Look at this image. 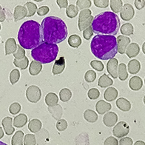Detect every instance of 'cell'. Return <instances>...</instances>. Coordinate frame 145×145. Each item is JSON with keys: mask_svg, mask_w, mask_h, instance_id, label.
Listing matches in <instances>:
<instances>
[{"mask_svg": "<svg viewBox=\"0 0 145 145\" xmlns=\"http://www.w3.org/2000/svg\"><path fill=\"white\" fill-rule=\"evenodd\" d=\"M56 3L60 8H67L68 5V1L67 0H57Z\"/></svg>", "mask_w": 145, "mask_h": 145, "instance_id": "54", "label": "cell"}, {"mask_svg": "<svg viewBox=\"0 0 145 145\" xmlns=\"http://www.w3.org/2000/svg\"><path fill=\"white\" fill-rule=\"evenodd\" d=\"M59 101V98L57 95L54 93H49L45 96V103L48 107H52L57 105Z\"/></svg>", "mask_w": 145, "mask_h": 145, "instance_id": "28", "label": "cell"}, {"mask_svg": "<svg viewBox=\"0 0 145 145\" xmlns=\"http://www.w3.org/2000/svg\"><path fill=\"white\" fill-rule=\"evenodd\" d=\"M140 52V48L139 46L138 45V44L133 42L131 44H130L127 46V48L126 49V54L129 58H133L136 57V56L138 55Z\"/></svg>", "mask_w": 145, "mask_h": 145, "instance_id": "20", "label": "cell"}, {"mask_svg": "<svg viewBox=\"0 0 145 145\" xmlns=\"http://www.w3.org/2000/svg\"><path fill=\"white\" fill-rule=\"evenodd\" d=\"M27 122V116L24 113L18 115L14 119V126L16 128H22Z\"/></svg>", "mask_w": 145, "mask_h": 145, "instance_id": "22", "label": "cell"}, {"mask_svg": "<svg viewBox=\"0 0 145 145\" xmlns=\"http://www.w3.org/2000/svg\"><path fill=\"white\" fill-rule=\"evenodd\" d=\"M42 70V65L36 61H32L30 67H29V72L32 76L38 75Z\"/></svg>", "mask_w": 145, "mask_h": 145, "instance_id": "26", "label": "cell"}, {"mask_svg": "<svg viewBox=\"0 0 145 145\" xmlns=\"http://www.w3.org/2000/svg\"><path fill=\"white\" fill-rule=\"evenodd\" d=\"M118 61L116 59L112 58L107 64V71L111 76L114 78H118Z\"/></svg>", "mask_w": 145, "mask_h": 145, "instance_id": "10", "label": "cell"}, {"mask_svg": "<svg viewBox=\"0 0 145 145\" xmlns=\"http://www.w3.org/2000/svg\"><path fill=\"white\" fill-rule=\"evenodd\" d=\"M59 97H60L61 101L67 102L72 97V93L67 88H63L59 92Z\"/></svg>", "mask_w": 145, "mask_h": 145, "instance_id": "34", "label": "cell"}, {"mask_svg": "<svg viewBox=\"0 0 145 145\" xmlns=\"http://www.w3.org/2000/svg\"><path fill=\"white\" fill-rule=\"evenodd\" d=\"M92 2L90 0H78L76 1V6L79 10H85L91 7Z\"/></svg>", "mask_w": 145, "mask_h": 145, "instance_id": "40", "label": "cell"}, {"mask_svg": "<svg viewBox=\"0 0 145 145\" xmlns=\"http://www.w3.org/2000/svg\"><path fill=\"white\" fill-rule=\"evenodd\" d=\"M135 6L138 10H141L144 8L145 1L144 0H136L135 1Z\"/></svg>", "mask_w": 145, "mask_h": 145, "instance_id": "53", "label": "cell"}, {"mask_svg": "<svg viewBox=\"0 0 145 145\" xmlns=\"http://www.w3.org/2000/svg\"><path fill=\"white\" fill-rule=\"evenodd\" d=\"M5 19H6L5 14L4 10H3V9H2V6L0 5V22H5Z\"/></svg>", "mask_w": 145, "mask_h": 145, "instance_id": "55", "label": "cell"}, {"mask_svg": "<svg viewBox=\"0 0 145 145\" xmlns=\"http://www.w3.org/2000/svg\"><path fill=\"white\" fill-rule=\"evenodd\" d=\"M59 50V47L56 44L43 42L31 50V57L41 64H48L56 59Z\"/></svg>", "mask_w": 145, "mask_h": 145, "instance_id": "5", "label": "cell"}, {"mask_svg": "<svg viewBox=\"0 0 145 145\" xmlns=\"http://www.w3.org/2000/svg\"><path fill=\"white\" fill-rule=\"evenodd\" d=\"M118 90L115 88L110 87V88H108L107 90H105V93H104V98L107 101H113L115 99H116L117 97H118Z\"/></svg>", "mask_w": 145, "mask_h": 145, "instance_id": "21", "label": "cell"}, {"mask_svg": "<svg viewBox=\"0 0 145 145\" xmlns=\"http://www.w3.org/2000/svg\"><path fill=\"white\" fill-rule=\"evenodd\" d=\"M21 105L17 102H14L10 105L9 112L12 115H16L21 111Z\"/></svg>", "mask_w": 145, "mask_h": 145, "instance_id": "43", "label": "cell"}, {"mask_svg": "<svg viewBox=\"0 0 145 145\" xmlns=\"http://www.w3.org/2000/svg\"><path fill=\"white\" fill-rule=\"evenodd\" d=\"M78 14V8L75 5H70L66 10L67 16L71 19L75 18Z\"/></svg>", "mask_w": 145, "mask_h": 145, "instance_id": "35", "label": "cell"}, {"mask_svg": "<svg viewBox=\"0 0 145 145\" xmlns=\"http://www.w3.org/2000/svg\"><path fill=\"white\" fill-rule=\"evenodd\" d=\"M56 128L59 131H65L67 128V122L65 119H59L56 123Z\"/></svg>", "mask_w": 145, "mask_h": 145, "instance_id": "47", "label": "cell"}, {"mask_svg": "<svg viewBox=\"0 0 145 145\" xmlns=\"http://www.w3.org/2000/svg\"><path fill=\"white\" fill-rule=\"evenodd\" d=\"M110 6L111 10L115 14L120 13L123 7V2L121 0H110Z\"/></svg>", "mask_w": 145, "mask_h": 145, "instance_id": "33", "label": "cell"}, {"mask_svg": "<svg viewBox=\"0 0 145 145\" xmlns=\"http://www.w3.org/2000/svg\"><path fill=\"white\" fill-rule=\"evenodd\" d=\"M12 124H13V118H10V117H5L2 121L3 129H4L5 133L8 136L12 135V134L14 133V132L15 131V128H14Z\"/></svg>", "mask_w": 145, "mask_h": 145, "instance_id": "14", "label": "cell"}, {"mask_svg": "<svg viewBox=\"0 0 145 145\" xmlns=\"http://www.w3.org/2000/svg\"><path fill=\"white\" fill-rule=\"evenodd\" d=\"M26 97L31 103H37L42 97V91L40 88L36 85L28 87L26 90Z\"/></svg>", "mask_w": 145, "mask_h": 145, "instance_id": "7", "label": "cell"}, {"mask_svg": "<svg viewBox=\"0 0 145 145\" xmlns=\"http://www.w3.org/2000/svg\"><path fill=\"white\" fill-rule=\"evenodd\" d=\"M14 56L15 57L16 59H18V60H21L23 59L25 57V49L21 47V46L17 45V49H16V51L14 54Z\"/></svg>", "mask_w": 145, "mask_h": 145, "instance_id": "42", "label": "cell"}, {"mask_svg": "<svg viewBox=\"0 0 145 145\" xmlns=\"http://www.w3.org/2000/svg\"><path fill=\"white\" fill-rule=\"evenodd\" d=\"M42 124L41 121L37 118H33L31 120L28 124L29 130L32 133H38L42 129Z\"/></svg>", "mask_w": 145, "mask_h": 145, "instance_id": "25", "label": "cell"}, {"mask_svg": "<svg viewBox=\"0 0 145 145\" xmlns=\"http://www.w3.org/2000/svg\"><path fill=\"white\" fill-rule=\"evenodd\" d=\"M93 31L92 29L91 26L88 27V28L85 29L84 31H83V36H84V39L86 40H90V38H91L93 35Z\"/></svg>", "mask_w": 145, "mask_h": 145, "instance_id": "49", "label": "cell"}, {"mask_svg": "<svg viewBox=\"0 0 145 145\" xmlns=\"http://www.w3.org/2000/svg\"><path fill=\"white\" fill-rule=\"evenodd\" d=\"M93 3L98 8H105L108 6L110 1L109 0H94Z\"/></svg>", "mask_w": 145, "mask_h": 145, "instance_id": "48", "label": "cell"}, {"mask_svg": "<svg viewBox=\"0 0 145 145\" xmlns=\"http://www.w3.org/2000/svg\"><path fill=\"white\" fill-rule=\"evenodd\" d=\"M19 45L24 49L33 50L43 43V31L40 24L34 20L23 23L18 32Z\"/></svg>", "mask_w": 145, "mask_h": 145, "instance_id": "1", "label": "cell"}, {"mask_svg": "<svg viewBox=\"0 0 145 145\" xmlns=\"http://www.w3.org/2000/svg\"><path fill=\"white\" fill-rule=\"evenodd\" d=\"M142 51H143L144 54H145V42H144L143 45H142Z\"/></svg>", "mask_w": 145, "mask_h": 145, "instance_id": "58", "label": "cell"}, {"mask_svg": "<svg viewBox=\"0 0 145 145\" xmlns=\"http://www.w3.org/2000/svg\"><path fill=\"white\" fill-rule=\"evenodd\" d=\"M118 77L121 81H125L128 78V72L125 64L121 63L118 67Z\"/></svg>", "mask_w": 145, "mask_h": 145, "instance_id": "32", "label": "cell"}, {"mask_svg": "<svg viewBox=\"0 0 145 145\" xmlns=\"http://www.w3.org/2000/svg\"><path fill=\"white\" fill-rule=\"evenodd\" d=\"M134 32V27L132 24L130 23H126L121 26V33L123 35H126V36H130V35L133 34Z\"/></svg>", "mask_w": 145, "mask_h": 145, "instance_id": "37", "label": "cell"}, {"mask_svg": "<svg viewBox=\"0 0 145 145\" xmlns=\"http://www.w3.org/2000/svg\"><path fill=\"white\" fill-rule=\"evenodd\" d=\"M65 68V59L64 56H61L55 61V63H54L53 69H52V72L54 75H59L63 72Z\"/></svg>", "mask_w": 145, "mask_h": 145, "instance_id": "13", "label": "cell"}, {"mask_svg": "<svg viewBox=\"0 0 145 145\" xmlns=\"http://www.w3.org/2000/svg\"><path fill=\"white\" fill-rule=\"evenodd\" d=\"M48 110L51 114L52 117L58 121L61 119L62 114H63V108L61 105H58V104L54 106H52V107H48Z\"/></svg>", "mask_w": 145, "mask_h": 145, "instance_id": "16", "label": "cell"}, {"mask_svg": "<svg viewBox=\"0 0 145 145\" xmlns=\"http://www.w3.org/2000/svg\"><path fill=\"white\" fill-rule=\"evenodd\" d=\"M134 15H135V10L133 7L129 3L124 4L120 12L121 18L124 21H130L134 17Z\"/></svg>", "mask_w": 145, "mask_h": 145, "instance_id": "9", "label": "cell"}, {"mask_svg": "<svg viewBox=\"0 0 145 145\" xmlns=\"http://www.w3.org/2000/svg\"><path fill=\"white\" fill-rule=\"evenodd\" d=\"M130 132V126L125 121H120L114 127L113 133L116 137L122 138L126 136Z\"/></svg>", "mask_w": 145, "mask_h": 145, "instance_id": "8", "label": "cell"}, {"mask_svg": "<svg viewBox=\"0 0 145 145\" xmlns=\"http://www.w3.org/2000/svg\"><path fill=\"white\" fill-rule=\"evenodd\" d=\"M118 121V116L113 112H108L103 117V122L105 126L108 127H114V125Z\"/></svg>", "mask_w": 145, "mask_h": 145, "instance_id": "12", "label": "cell"}, {"mask_svg": "<svg viewBox=\"0 0 145 145\" xmlns=\"http://www.w3.org/2000/svg\"><path fill=\"white\" fill-rule=\"evenodd\" d=\"M20 78V72L18 69H14L10 73V82L12 84H16Z\"/></svg>", "mask_w": 145, "mask_h": 145, "instance_id": "39", "label": "cell"}, {"mask_svg": "<svg viewBox=\"0 0 145 145\" xmlns=\"http://www.w3.org/2000/svg\"><path fill=\"white\" fill-rule=\"evenodd\" d=\"M0 145H8V144L4 143V142H2V141H0Z\"/></svg>", "mask_w": 145, "mask_h": 145, "instance_id": "59", "label": "cell"}, {"mask_svg": "<svg viewBox=\"0 0 145 145\" xmlns=\"http://www.w3.org/2000/svg\"><path fill=\"white\" fill-rule=\"evenodd\" d=\"M24 6L26 8V9L27 10V17L33 16L36 14V12L37 11V5L36 4H34L33 2H28L27 3H25Z\"/></svg>", "mask_w": 145, "mask_h": 145, "instance_id": "36", "label": "cell"}, {"mask_svg": "<svg viewBox=\"0 0 145 145\" xmlns=\"http://www.w3.org/2000/svg\"><path fill=\"white\" fill-rule=\"evenodd\" d=\"M133 139L129 137L122 138L118 142L119 145H133Z\"/></svg>", "mask_w": 145, "mask_h": 145, "instance_id": "52", "label": "cell"}, {"mask_svg": "<svg viewBox=\"0 0 145 145\" xmlns=\"http://www.w3.org/2000/svg\"><path fill=\"white\" fill-rule=\"evenodd\" d=\"M49 11H50V8H48V6H42L37 10V14L39 16H42L47 15Z\"/></svg>", "mask_w": 145, "mask_h": 145, "instance_id": "50", "label": "cell"}, {"mask_svg": "<svg viewBox=\"0 0 145 145\" xmlns=\"http://www.w3.org/2000/svg\"><path fill=\"white\" fill-rule=\"evenodd\" d=\"M24 144L25 145H36V139L33 134H27L24 137Z\"/></svg>", "mask_w": 145, "mask_h": 145, "instance_id": "41", "label": "cell"}, {"mask_svg": "<svg viewBox=\"0 0 145 145\" xmlns=\"http://www.w3.org/2000/svg\"><path fill=\"white\" fill-rule=\"evenodd\" d=\"M14 64L16 67H19L21 70H25L28 66L29 64V60L26 56L23 59L21 60H18V59H14Z\"/></svg>", "mask_w": 145, "mask_h": 145, "instance_id": "38", "label": "cell"}, {"mask_svg": "<svg viewBox=\"0 0 145 145\" xmlns=\"http://www.w3.org/2000/svg\"><path fill=\"white\" fill-rule=\"evenodd\" d=\"M90 65L93 68L95 69V71H99V72L103 71L104 67H105L103 63L100 61H97V60H93L90 62Z\"/></svg>", "mask_w": 145, "mask_h": 145, "instance_id": "46", "label": "cell"}, {"mask_svg": "<svg viewBox=\"0 0 145 145\" xmlns=\"http://www.w3.org/2000/svg\"><path fill=\"white\" fill-rule=\"evenodd\" d=\"M143 86V81L139 76H133L129 81V87L132 90L138 91Z\"/></svg>", "mask_w": 145, "mask_h": 145, "instance_id": "18", "label": "cell"}, {"mask_svg": "<svg viewBox=\"0 0 145 145\" xmlns=\"http://www.w3.org/2000/svg\"><path fill=\"white\" fill-rule=\"evenodd\" d=\"M90 50L95 57L101 60L114 58L118 53L117 39L114 36L96 35L91 41Z\"/></svg>", "mask_w": 145, "mask_h": 145, "instance_id": "3", "label": "cell"}, {"mask_svg": "<svg viewBox=\"0 0 145 145\" xmlns=\"http://www.w3.org/2000/svg\"><path fill=\"white\" fill-rule=\"evenodd\" d=\"M44 40L50 44H59L67 39L68 31L67 25L63 19L50 16L45 17L42 22Z\"/></svg>", "mask_w": 145, "mask_h": 145, "instance_id": "2", "label": "cell"}, {"mask_svg": "<svg viewBox=\"0 0 145 145\" xmlns=\"http://www.w3.org/2000/svg\"><path fill=\"white\" fill-rule=\"evenodd\" d=\"M68 44L71 48H78L82 44V39L78 35H71L68 39Z\"/></svg>", "mask_w": 145, "mask_h": 145, "instance_id": "31", "label": "cell"}, {"mask_svg": "<svg viewBox=\"0 0 145 145\" xmlns=\"http://www.w3.org/2000/svg\"><path fill=\"white\" fill-rule=\"evenodd\" d=\"M96 76H97V74L95 71H88L84 75V79L88 82H93L95 80Z\"/></svg>", "mask_w": 145, "mask_h": 145, "instance_id": "44", "label": "cell"}, {"mask_svg": "<svg viewBox=\"0 0 145 145\" xmlns=\"http://www.w3.org/2000/svg\"><path fill=\"white\" fill-rule=\"evenodd\" d=\"M0 31H1V25H0Z\"/></svg>", "mask_w": 145, "mask_h": 145, "instance_id": "61", "label": "cell"}, {"mask_svg": "<svg viewBox=\"0 0 145 145\" xmlns=\"http://www.w3.org/2000/svg\"><path fill=\"white\" fill-rule=\"evenodd\" d=\"M27 15V10L25 6L17 5L14 9V21L18 22L26 17Z\"/></svg>", "mask_w": 145, "mask_h": 145, "instance_id": "15", "label": "cell"}, {"mask_svg": "<svg viewBox=\"0 0 145 145\" xmlns=\"http://www.w3.org/2000/svg\"><path fill=\"white\" fill-rule=\"evenodd\" d=\"M5 55L14 54L17 49V44L14 38H10L5 42Z\"/></svg>", "mask_w": 145, "mask_h": 145, "instance_id": "19", "label": "cell"}, {"mask_svg": "<svg viewBox=\"0 0 145 145\" xmlns=\"http://www.w3.org/2000/svg\"><path fill=\"white\" fill-rule=\"evenodd\" d=\"M3 136H4V131H3V130H2V128L0 127V139L2 138Z\"/></svg>", "mask_w": 145, "mask_h": 145, "instance_id": "57", "label": "cell"}, {"mask_svg": "<svg viewBox=\"0 0 145 145\" xmlns=\"http://www.w3.org/2000/svg\"><path fill=\"white\" fill-rule=\"evenodd\" d=\"M141 70V64L136 59H133L128 63V71L131 74H137Z\"/></svg>", "mask_w": 145, "mask_h": 145, "instance_id": "24", "label": "cell"}, {"mask_svg": "<svg viewBox=\"0 0 145 145\" xmlns=\"http://www.w3.org/2000/svg\"><path fill=\"white\" fill-rule=\"evenodd\" d=\"M100 92L97 88H91L88 93V96L90 99L94 100L99 97Z\"/></svg>", "mask_w": 145, "mask_h": 145, "instance_id": "45", "label": "cell"}, {"mask_svg": "<svg viewBox=\"0 0 145 145\" xmlns=\"http://www.w3.org/2000/svg\"><path fill=\"white\" fill-rule=\"evenodd\" d=\"M113 81L106 74L102 75L99 79L98 85L101 88H108V87L113 85Z\"/></svg>", "mask_w": 145, "mask_h": 145, "instance_id": "27", "label": "cell"}, {"mask_svg": "<svg viewBox=\"0 0 145 145\" xmlns=\"http://www.w3.org/2000/svg\"><path fill=\"white\" fill-rule=\"evenodd\" d=\"M84 118L88 122L94 123L98 120L99 116L95 111L92 110H87L84 111Z\"/></svg>", "mask_w": 145, "mask_h": 145, "instance_id": "29", "label": "cell"}, {"mask_svg": "<svg viewBox=\"0 0 145 145\" xmlns=\"http://www.w3.org/2000/svg\"><path fill=\"white\" fill-rule=\"evenodd\" d=\"M104 145H118V141L116 138L110 136L104 142Z\"/></svg>", "mask_w": 145, "mask_h": 145, "instance_id": "51", "label": "cell"}, {"mask_svg": "<svg viewBox=\"0 0 145 145\" xmlns=\"http://www.w3.org/2000/svg\"><path fill=\"white\" fill-rule=\"evenodd\" d=\"M116 106L120 110L127 112L131 109V104L124 98H119L116 101Z\"/></svg>", "mask_w": 145, "mask_h": 145, "instance_id": "23", "label": "cell"}, {"mask_svg": "<svg viewBox=\"0 0 145 145\" xmlns=\"http://www.w3.org/2000/svg\"><path fill=\"white\" fill-rule=\"evenodd\" d=\"M134 145H145V142L143 141H137Z\"/></svg>", "mask_w": 145, "mask_h": 145, "instance_id": "56", "label": "cell"}, {"mask_svg": "<svg viewBox=\"0 0 145 145\" xmlns=\"http://www.w3.org/2000/svg\"><path fill=\"white\" fill-rule=\"evenodd\" d=\"M24 133L21 130H19L12 137L11 145H23L24 142Z\"/></svg>", "mask_w": 145, "mask_h": 145, "instance_id": "30", "label": "cell"}, {"mask_svg": "<svg viewBox=\"0 0 145 145\" xmlns=\"http://www.w3.org/2000/svg\"><path fill=\"white\" fill-rule=\"evenodd\" d=\"M144 84H145V78H144Z\"/></svg>", "mask_w": 145, "mask_h": 145, "instance_id": "62", "label": "cell"}, {"mask_svg": "<svg viewBox=\"0 0 145 145\" xmlns=\"http://www.w3.org/2000/svg\"><path fill=\"white\" fill-rule=\"evenodd\" d=\"M116 39L118 43V52L120 54H125L127 48L130 43V39L124 36H118Z\"/></svg>", "mask_w": 145, "mask_h": 145, "instance_id": "11", "label": "cell"}, {"mask_svg": "<svg viewBox=\"0 0 145 145\" xmlns=\"http://www.w3.org/2000/svg\"><path fill=\"white\" fill-rule=\"evenodd\" d=\"M91 27L93 33L98 35L115 36L120 28V19L113 12H102L93 18Z\"/></svg>", "mask_w": 145, "mask_h": 145, "instance_id": "4", "label": "cell"}, {"mask_svg": "<svg viewBox=\"0 0 145 145\" xmlns=\"http://www.w3.org/2000/svg\"><path fill=\"white\" fill-rule=\"evenodd\" d=\"M144 105H145V95L144 96Z\"/></svg>", "mask_w": 145, "mask_h": 145, "instance_id": "60", "label": "cell"}, {"mask_svg": "<svg viewBox=\"0 0 145 145\" xmlns=\"http://www.w3.org/2000/svg\"><path fill=\"white\" fill-rule=\"evenodd\" d=\"M93 20L92 11L89 9L82 10L78 16V26L80 31H84L85 29L90 27Z\"/></svg>", "mask_w": 145, "mask_h": 145, "instance_id": "6", "label": "cell"}, {"mask_svg": "<svg viewBox=\"0 0 145 145\" xmlns=\"http://www.w3.org/2000/svg\"><path fill=\"white\" fill-rule=\"evenodd\" d=\"M111 108H112V106H111L110 104L104 101V100H100L95 105V110L98 112V113L101 115L105 114V113L110 110Z\"/></svg>", "mask_w": 145, "mask_h": 145, "instance_id": "17", "label": "cell"}]
</instances>
